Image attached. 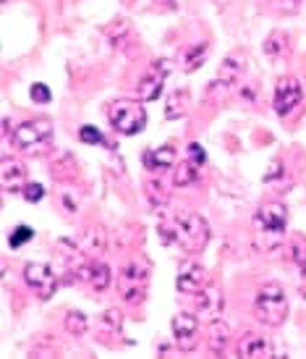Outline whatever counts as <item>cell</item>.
I'll use <instances>...</instances> for the list:
<instances>
[{
  "label": "cell",
  "mask_w": 306,
  "mask_h": 359,
  "mask_svg": "<svg viewBox=\"0 0 306 359\" xmlns=\"http://www.w3.org/2000/svg\"><path fill=\"white\" fill-rule=\"evenodd\" d=\"M254 315L259 323L280 328L288 320V297L286 289L275 283V280H267L265 286L259 289L257 299H254Z\"/></svg>",
  "instance_id": "cell-1"
},
{
  "label": "cell",
  "mask_w": 306,
  "mask_h": 359,
  "mask_svg": "<svg viewBox=\"0 0 306 359\" xmlns=\"http://www.w3.org/2000/svg\"><path fill=\"white\" fill-rule=\"evenodd\" d=\"M170 229H173V241H178L188 255H199V252L207 247L209 241V226L207 220L197 215V212H183V215H178L173 223H170Z\"/></svg>",
  "instance_id": "cell-2"
},
{
  "label": "cell",
  "mask_w": 306,
  "mask_h": 359,
  "mask_svg": "<svg viewBox=\"0 0 306 359\" xmlns=\"http://www.w3.org/2000/svg\"><path fill=\"white\" fill-rule=\"evenodd\" d=\"M254 223H257L262 239H267L262 247H267V250H275L277 244L283 241V233H286L288 208L283 205V202H267V205H262V208H259Z\"/></svg>",
  "instance_id": "cell-3"
},
{
  "label": "cell",
  "mask_w": 306,
  "mask_h": 359,
  "mask_svg": "<svg viewBox=\"0 0 306 359\" xmlns=\"http://www.w3.org/2000/svg\"><path fill=\"white\" fill-rule=\"evenodd\" d=\"M149 283V265L144 259H129L123 262V268L118 273V291H120V299L134 304L144 297Z\"/></svg>",
  "instance_id": "cell-4"
},
{
  "label": "cell",
  "mask_w": 306,
  "mask_h": 359,
  "mask_svg": "<svg viewBox=\"0 0 306 359\" xmlns=\"http://www.w3.org/2000/svg\"><path fill=\"white\" fill-rule=\"evenodd\" d=\"M108 118L113 123V129L123 134V137H134V134H139L147 126V113L134 100H116L110 105Z\"/></svg>",
  "instance_id": "cell-5"
},
{
  "label": "cell",
  "mask_w": 306,
  "mask_h": 359,
  "mask_svg": "<svg viewBox=\"0 0 306 359\" xmlns=\"http://www.w3.org/2000/svg\"><path fill=\"white\" fill-rule=\"evenodd\" d=\"M13 144L19 150H34V147H42L45 142L53 137V121L50 118H34V121H24L13 129Z\"/></svg>",
  "instance_id": "cell-6"
},
{
  "label": "cell",
  "mask_w": 306,
  "mask_h": 359,
  "mask_svg": "<svg viewBox=\"0 0 306 359\" xmlns=\"http://www.w3.org/2000/svg\"><path fill=\"white\" fill-rule=\"evenodd\" d=\"M24 283L29 286L40 299H50L58 289V278L48 262H27L24 268Z\"/></svg>",
  "instance_id": "cell-7"
},
{
  "label": "cell",
  "mask_w": 306,
  "mask_h": 359,
  "mask_svg": "<svg viewBox=\"0 0 306 359\" xmlns=\"http://www.w3.org/2000/svg\"><path fill=\"white\" fill-rule=\"evenodd\" d=\"M170 69H173V63L168 58L165 60H155L152 63V69L147 71V76L141 79L139 84V97L144 102H155L162 95V87H165V79H168Z\"/></svg>",
  "instance_id": "cell-8"
},
{
  "label": "cell",
  "mask_w": 306,
  "mask_h": 359,
  "mask_svg": "<svg viewBox=\"0 0 306 359\" xmlns=\"http://www.w3.org/2000/svg\"><path fill=\"white\" fill-rule=\"evenodd\" d=\"M176 286H178L181 294H202V291L209 286L207 270L202 268L199 262H194V259L181 262L178 276H176Z\"/></svg>",
  "instance_id": "cell-9"
},
{
  "label": "cell",
  "mask_w": 306,
  "mask_h": 359,
  "mask_svg": "<svg viewBox=\"0 0 306 359\" xmlns=\"http://www.w3.org/2000/svg\"><path fill=\"white\" fill-rule=\"evenodd\" d=\"M173 336H176L181 351H191L199 346V336H202V328H199V318L191 315V312H178L173 318Z\"/></svg>",
  "instance_id": "cell-10"
},
{
  "label": "cell",
  "mask_w": 306,
  "mask_h": 359,
  "mask_svg": "<svg viewBox=\"0 0 306 359\" xmlns=\"http://www.w3.org/2000/svg\"><path fill=\"white\" fill-rule=\"evenodd\" d=\"M301 97H304V92H301V84H298V79H293V76H286V79L277 81L275 97H272V105H275L277 116H288V113H291V110L301 102Z\"/></svg>",
  "instance_id": "cell-11"
},
{
  "label": "cell",
  "mask_w": 306,
  "mask_h": 359,
  "mask_svg": "<svg viewBox=\"0 0 306 359\" xmlns=\"http://www.w3.org/2000/svg\"><path fill=\"white\" fill-rule=\"evenodd\" d=\"M244 69H246V63H244V58L238 55V53H230L225 60H223V66H220L218 71V79L212 81V87H209V95L218 90H230V84L244 74Z\"/></svg>",
  "instance_id": "cell-12"
},
{
  "label": "cell",
  "mask_w": 306,
  "mask_h": 359,
  "mask_svg": "<svg viewBox=\"0 0 306 359\" xmlns=\"http://www.w3.org/2000/svg\"><path fill=\"white\" fill-rule=\"evenodd\" d=\"M0 179H3V189L6 191H24V187H27V168H24V163H19L16 158H3Z\"/></svg>",
  "instance_id": "cell-13"
},
{
  "label": "cell",
  "mask_w": 306,
  "mask_h": 359,
  "mask_svg": "<svg viewBox=\"0 0 306 359\" xmlns=\"http://www.w3.org/2000/svg\"><path fill=\"white\" fill-rule=\"evenodd\" d=\"M141 163L144 168L152 170V173H160V170H168L173 163H176V150L170 144H162V147H152L141 155Z\"/></svg>",
  "instance_id": "cell-14"
},
{
  "label": "cell",
  "mask_w": 306,
  "mask_h": 359,
  "mask_svg": "<svg viewBox=\"0 0 306 359\" xmlns=\"http://www.w3.org/2000/svg\"><path fill=\"white\" fill-rule=\"evenodd\" d=\"M79 278L92 283L95 291H105L110 283V268L105 262H89V265H84V270H79Z\"/></svg>",
  "instance_id": "cell-15"
},
{
  "label": "cell",
  "mask_w": 306,
  "mask_h": 359,
  "mask_svg": "<svg viewBox=\"0 0 306 359\" xmlns=\"http://www.w3.org/2000/svg\"><path fill=\"white\" fill-rule=\"evenodd\" d=\"M275 351L267 344L262 336H246L241 341V349H238V357H249V359H267L272 357Z\"/></svg>",
  "instance_id": "cell-16"
},
{
  "label": "cell",
  "mask_w": 306,
  "mask_h": 359,
  "mask_svg": "<svg viewBox=\"0 0 306 359\" xmlns=\"http://www.w3.org/2000/svg\"><path fill=\"white\" fill-rule=\"evenodd\" d=\"M199 297V312H204L207 318H218L220 312H223V294H220L218 286H212L209 283L207 289L197 294Z\"/></svg>",
  "instance_id": "cell-17"
},
{
  "label": "cell",
  "mask_w": 306,
  "mask_h": 359,
  "mask_svg": "<svg viewBox=\"0 0 306 359\" xmlns=\"http://www.w3.org/2000/svg\"><path fill=\"white\" fill-rule=\"evenodd\" d=\"M197 181H199V165L191 163V160H183L176 168L173 184H176V187H191V184H197Z\"/></svg>",
  "instance_id": "cell-18"
},
{
  "label": "cell",
  "mask_w": 306,
  "mask_h": 359,
  "mask_svg": "<svg viewBox=\"0 0 306 359\" xmlns=\"http://www.w3.org/2000/svg\"><path fill=\"white\" fill-rule=\"evenodd\" d=\"M144 191H147V200L152 202V205H165V202L170 200L168 187H165L160 179H147V181H144Z\"/></svg>",
  "instance_id": "cell-19"
},
{
  "label": "cell",
  "mask_w": 306,
  "mask_h": 359,
  "mask_svg": "<svg viewBox=\"0 0 306 359\" xmlns=\"http://www.w3.org/2000/svg\"><path fill=\"white\" fill-rule=\"evenodd\" d=\"M288 250H291V259L296 262V268L301 270V276L306 278V239L301 233H296L293 239L288 241Z\"/></svg>",
  "instance_id": "cell-20"
},
{
  "label": "cell",
  "mask_w": 306,
  "mask_h": 359,
  "mask_svg": "<svg viewBox=\"0 0 306 359\" xmlns=\"http://www.w3.org/2000/svg\"><path fill=\"white\" fill-rule=\"evenodd\" d=\"M183 110H186V95L181 90L170 92L168 100H165V118L168 121H176L183 116Z\"/></svg>",
  "instance_id": "cell-21"
},
{
  "label": "cell",
  "mask_w": 306,
  "mask_h": 359,
  "mask_svg": "<svg viewBox=\"0 0 306 359\" xmlns=\"http://www.w3.org/2000/svg\"><path fill=\"white\" fill-rule=\"evenodd\" d=\"M286 50H288V40L283 32H272V34L265 40V53L270 55V58H280Z\"/></svg>",
  "instance_id": "cell-22"
},
{
  "label": "cell",
  "mask_w": 306,
  "mask_h": 359,
  "mask_svg": "<svg viewBox=\"0 0 306 359\" xmlns=\"http://www.w3.org/2000/svg\"><path fill=\"white\" fill-rule=\"evenodd\" d=\"M204 60H207V45H197V48H191L188 53H183V69L197 71L204 66Z\"/></svg>",
  "instance_id": "cell-23"
},
{
  "label": "cell",
  "mask_w": 306,
  "mask_h": 359,
  "mask_svg": "<svg viewBox=\"0 0 306 359\" xmlns=\"http://www.w3.org/2000/svg\"><path fill=\"white\" fill-rule=\"evenodd\" d=\"M66 330L71 336H84L87 333V315L79 312V309H71L66 315Z\"/></svg>",
  "instance_id": "cell-24"
},
{
  "label": "cell",
  "mask_w": 306,
  "mask_h": 359,
  "mask_svg": "<svg viewBox=\"0 0 306 359\" xmlns=\"http://www.w3.org/2000/svg\"><path fill=\"white\" fill-rule=\"evenodd\" d=\"M34 239V231L29 229V226H16V229L11 231V239L8 244L13 247V250H19V247H24L27 241Z\"/></svg>",
  "instance_id": "cell-25"
},
{
  "label": "cell",
  "mask_w": 306,
  "mask_h": 359,
  "mask_svg": "<svg viewBox=\"0 0 306 359\" xmlns=\"http://www.w3.org/2000/svg\"><path fill=\"white\" fill-rule=\"evenodd\" d=\"M79 140L84 142V144H108V142H105V134H102L97 126H81Z\"/></svg>",
  "instance_id": "cell-26"
},
{
  "label": "cell",
  "mask_w": 306,
  "mask_h": 359,
  "mask_svg": "<svg viewBox=\"0 0 306 359\" xmlns=\"http://www.w3.org/2000/svg\"><path fill=\"white\" fill-rule=\"evenodd\" d=\"M24 200L27 202H32V205H37V202L45 197V187L42 184H34V181H27V187H24Z\"/></svg>",
  "instance_id": "cell-27"
},
{
  "label": "cell",
  "mask_w": 306,
  "mask_h": 359,
  "mask_svg": "<svg viewBox=\"0 0 306 359\" xmlns=\"http://www.w3.org/2000/svg\"><path fill=\"white\" fill-rule=\"evenodd\" d=\"M120 323H123V318H120L118 309H108V312L102 315V325H105V330H108V333H118Z\"/></svg>",
  "instance_id": "cell-28"
},
{
  "label": "cell",
  "mask_w": 306,
  "mask_h": 359,
  "mask_svg": "<svg viewBox=\"0 0 306 359\" xmlns=\"http://www.w3.org/2000/svg\"><path fill=\"white\" fill-rule=\"evenodd\" d=\"M32 100L40 102V105H48L53 100V95H50V87L48 84H32Z\"/></svg>",
  "instance_id": "cell-29"
},
{
  "label": "cell",
  "mask_w": 306,
  "mask_h": 359,
  "mask_svg": "<svg viewBox=\"0 0 306 359\" xmlns=\"http://www.w3.org/2000/svg\"><path fill=\"white\" fill-rule=\"evenodd\" d=\"M188 160H191V163H197V165H204V160H207V152L202 150V144L191 142V144H188Z\"/></svg>",
  "instance_id": "cell-30"
},
{
  "label": "cell",
  "mask_w": 306,
  "mask_h": 359,
  "mask_svg": "<svg viewBox=\"0 0 306 359\" xmlns=\"http://www.w3.org/2000/svg\"><path fill=\"white\" fill-rule=\"evenodd\" d=\"M212 336H215L212 344H215V346H223V344L228 341V328L223 325V323H212Z\"/></svg>",
  "instance_id": "cell-31"
}]
</instances>
